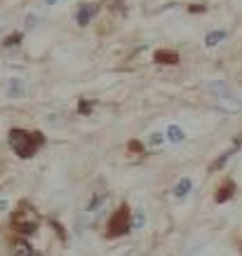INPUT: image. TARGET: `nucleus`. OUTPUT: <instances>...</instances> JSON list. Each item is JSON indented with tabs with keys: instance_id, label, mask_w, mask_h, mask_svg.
Here are the masks:
<instances>
[{
	"instance_id": "nucleus-1",
	"label": "nucleus",
	"mask_w": 242,
	"mask_h": 256,
	"mask_svg": "<svg viewBox=\"0 0 242 256\" xmlns=\"http://www.w3.org/2000/svg\"><path fill=\"white\" fill-rule=\"evenodd\" d=\"M42 144H45V139L38 132H26V130H12L10 132V146L19 158H31Z\"/></svg>"
},
{
	"instance_id": "nucleus-2",
	"label": "nucleus",
	"mask_w": 242,
	"mask_h": 256,
	"mask_svg": "<svg viewBox=\"0 0 242 256\" xmlns=\"http://www.w3.org/2000/svg\"><path fill=\"white\" fill-rule=\"evenodd\" d=\"M38 224H40V218L38 214H36V210H33L31 204H19L16 207V212L12 214V226H14L19 233H26V235H31L38 230Z\"/></svg>"
},
{
	"instance_id": "nucleus-3",
	"label": "nucleus",
	"mask_w": 242,
	"mask_h": 256,
	"mask_svg": "<svg viewBox=\"0 0 242 256\" xmlns=\"http://www.w3.org/2000/svg\"><path fill=\"white\" fill-rule=\"evenodd\" d=\"M130 230H132V212L127 204H120L108 224V238H120Z\"/></svg>"
},
{
	"instance_id": "nucleus-4",
	"label": "nucleus",
	"mask_w": 242,
	"mask_h": 256,
	"mask_svg": "<svg viewBox=\"0 0 242 256\" xmlns=\"http://www.w3.org/2000/svg\"><path fill=\"white\" fill-rule=\"evenodd\" d=\"M96 12H99V5H94V2H82V5H78L76 22H78L80 26H87V24L92 22V16H96Z\"/></svg>"
},
{
	"instance_id": "nucleus-5",
	"label": "nucleus",
	"mask_w": 242,
	"mask_h": 256,
	"mask_svg": "<svg viewBox=\"0 0 242 256\" xmlns=\"http://www.w3.org/2000/svg\"><path fill=\"white\" fill-rule=\"evenodd\" d=\"M24 92H26V82H24L22 78H10V80H8L5 94H8L10 99H19Z\"/></svg>"
},
{
	"instance_id": "nucleus-6",
	"label": "nucleus",
	"mask_w": 242,
	"mask_h": 256,
	"mask_svg": "<svg viewBox=\"0 0 242 256\" xmlns=\"http://www.w3.org/2000/svg\"><path fill=\"white\" fill-rule=\"evenodd\" d=\"M219 104H221V108H224V110H228V113H238V110L242 108V101H240V99H235V96H233V92H230V94H226V96H221V99H219Z\"/></svg>"
},
{
	"instance_id": "nucleus-7",
	"label": "nucleus",
	"mask_w": 242,
	"mask_h": 256,
	"mask_svg": "<svg viewBox=\"0 0 242 256\" xmlns=\"http://www.w3.org/2000/svg\"><path fill=\"white\" fill-rule=\"evenodd\" d=\"M226 38H228V31L216 28V31H210L207 36H204V45H207V47H216V45H221Z\"/></svg>"
},
{
	"instance_id": "nucleus-8",
	"label": "nucleus",
	"mask_w": 242,
	"mask_h": 256,
	"mask_svg": "<svg viewBox=\"0 0 242 256\" xmlns=\"http://www.w3.org/2000/svg\"><path fill=\"white\" fill-rule=\"evenodd\" d=\"M164 139L172 141V144H181V141L186 139V134H184V130H181L179 124H170L167 132H164Z\"/></svg>"
},
{
	"instance_id": "nucleus-9",
	"label": "nucleus",
	"mask_w": 242,
	"mask_h": 256,
	"mask_svg": "<svg viewBox=\"0 0 242 256\" xmlns=\"http://www.w3.org/2000/svg\"><path fill=\"white\" fill-rule=\"evenodd\" d=\"M190 190H193V181H190L188 176H184L179 184H176V188H174V198H179L181 200V198H186Z\"/></svg>"
},
{
	"instance_id": "nucleus-10",
	"label": "nucleus",
	"mask_w": 242,
	"mask_h": 256,
	"mask_svg": "<svg viewBox=\"0 0 242 256\" xmlns=\"http://www.w3.org/2000/svg\"><path fill=\"white\" fill-rule=\"evenodd\" d=\"M156 62L158 64H176L179 62V54H176V52H170V50H158Z\"/></svg>"
},
{
	"instance_id": "nucleus-11",
	"label": "nucleus",
	"mask_w": 242,
	"mask_h": 256,
	"mask_svg": "<svg viewBox=\"0 0 242 256\" xmlns=\"http://www.w3.org/2000/svg\"><path fill=\"white\" fill-rule=\"evenodd\" d=\"M210 92L216 94V99H221V96L230 94V87H228L224 80H214V82H210Z\"/></svg>"
},
{
	"instance_id": "nucleus-12",
	"label": "nucleus",
	"mask_w": 242,
	"mask_h": 256,
	"mask_svg": "<svg viewBox=\"0 0 242 256\" xmlns=\"http://www.w3.org/2000/svg\"><path fill=\"white\" fill-rule=\"evenodd\" d=\"M233 193H235V184L233 181H226V184L219 188V193H216V202H226L228 198H233Z\"/></svg>"
},
{
	"instance_id": "nucleus-13",
	"label": "nucleus",
	"mask_w": 242,
	"mask_h": 256,
	"mask_svg": "<svg viewBox=\"0 0 242 256\" xmlns=\"http://www.w3.org/2000/svg\"><path fill=\"white\" fill-rule=\"evenodd\" d=\"M12 256H33V249L28 242H14L12 247Z\"/></svg>"
},
{
	"instance_id": "nucleus-14",
	"label": "nucleus",
	"mask_w": 242,
	"mask_h": 256,
	"mask_svg": "<svg viewBox=\"0 0 242 256\" xmlns=\"http://www.w3.org/2000/svg\"><path fill=\"white\" fill-rule=\"evenodd\" d=\"M144 224H146V212L136 210V212H134V216H132V228H134V230H141V228H144Z\"/></svg>"
},
{
	"instance_id": "nucleus-15",
	"label": "nucleus",
	"mask_w": 242,
	"mask_h": 256,
	"mask_svg": "<svg viewBox=\"0 0 242 256\" xmlns=\"http://www.w3.org/2000/svg\"><path fill=\"white\" fill-rule=\"evenodd\" d=\"M104 200H106V193H99V195H94L92 202H90V207H87V212H94V210H102V204Z\"/></svg>"
},
{
	"instance_id": "nucleus-16",
	"label": "nucleus",
	"mask_w": 242,
	"mask_h": 256,
	"mask_svg": "<svg viewBox=\"0 0 242 256\" xmlns=\"http://www.w3.org/2000/svg\"><path fill=\"white\" fill-rule=\"evenodd\" d=\"M162 141H164V134H160V132H153V134H148V146H150V148L162 146Z\"/></svg>"
},
{
	"instance_id": "nucleus-17",
	"label": "nucleus",
	"mask_w": 242,
	"mask_h": 256,
	"mask_svg": "<svg viewBox=\"0 0 242 256\" xmlns=\"http://www.w3.org/2000/svg\"><path fill=\"white\" fill-rule=\"evenodd\" d=\"M230 156H233V150H226V153H221L219 160H216V162L212 164V170H221V167H224V164H226L228 160H230Z\"/></svg>"
},
{
	"instance_id": "nucleus-18",
	"label": "nucleus",
	"mask_w": 242,
	"mask_h": 256,
	"mask_svg": "<svg viewBox=\"0 0 242 256\" xmlns=\"http://www.w3.org/2000/svg\"><path fill=\"white\" fill-rule=\"evenodd\" d=\"M19 40H22V33H14V36H10L2 45H5V47H14V45H19Z\"/></svg>"
},
{
	"instance_id": "nucleus-19",
	"label": "nucleus",
	"mask_w": 242,
	"mask_h": 256,
	"mask_svg": "<svg viewBox=\"0 0 242 256\" xmlns=\"http://www.w3.org/2000/svg\"><path fill=\"white\" fill-rule=\"evenodd\" d=\"M36 26H38V16H36V14H28V16H26V31H33Z\"/></svg>"
},
{
	"instance_id": "nucleus-20",
	"label": "nucleus",
	"mask_w": 242,
	"mask_h": 256,
	"mask_svg": "<svg viewBox=\"0 0 242 256\" xmlns=\"http://www.w3.org/2000/svg\"><path fill=\"white\" fill-rule=\"evenodd\" d=\"M5 210H8V200L2 198V200H0V212H5Z\"/></svg>"
},
{
	"instance_id": "nucleus-21",
	"label": "nucleus",
	"mask_w": 242,
	"mask_h": 256,
	"mask_svg": "<svg viewBox=\"0 0 242 256\" xmlns=\"http://www.w3.org/2000/svg\"><path fill=\"white\" fill-rule=\"evenodd\" d=\"M54 2H59V0H45V5H54Z\"/></svg>"
}]
</instances>
